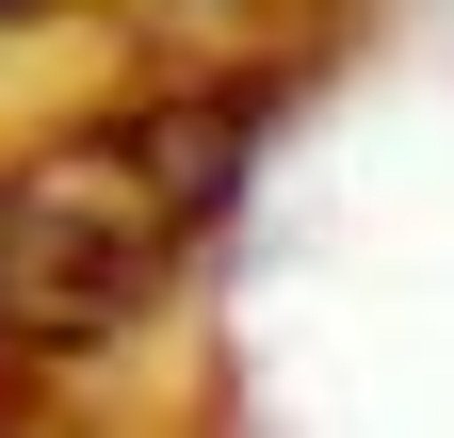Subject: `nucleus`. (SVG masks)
I'll return each mask as SVG.
<instances>
[{
    "instance_id": "1",
    "label": "nucleus",
    "mask_w": 454,
    "mask_h": 438,
    "mask_svg": "<svg viewBox=\"0 0 454 438\" xmlns=\"http://www.w3.org/2000/svg\"><path fill=\"white\" fill-rule=\"evenodd\" d=\"M260 82H146L0 162V357H98L227 244L260 179Z\"/></svg>"
},
{
    "instance_id": "2",
    "label": "nucleus",
    "mask_w": 454,
    "mask_h": 438,
    "mask_svg": "<svg viewBox=\"0 0 454 438\" xmlns=\"http://www.w3.org/2000/svg\"><path fill=\"white\" fill-rule=\"evenodd\" d=\"M0 17H66V0H0Z\"/></svg>"
}]
</instances>
